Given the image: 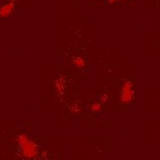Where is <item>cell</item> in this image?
Here are the masks:
<instances>
[{
  "mask_svg": "<svg viewBox=\"0 0 160 160\" xmlns=\"http://www.w3.org/2000/svg\"><path fill=\"white\" fill-rule=\"evenodd\" d=\"M100 109V106L98 105V104H94L93 106H92V110L93 111H98V110H99Z\"/></svg>",
  "mask_w": 160,
  "mask_h": 160,
  "instance_id": "cell-5",
  "label": "cell"
},
{
  "mask_svg": "<svg viewBox=\"0 0 160 160\" xmlns=\"http://www.w3.org/2000/svg\"><path fill=\"white\" fill-rule=\"evenodd\" d=\"M75 64L78 66V67H82L84 65V60L80 58H78L75 59Z\"/></svg>",
  "mask_w": 160,
  "mask_h": 160,
  "instance_id": "cell-4",
  "label": "cell"
},
{
  "mask_svg": "<svg viewBox=\"0 0 160 160\" xmlns=\"http://www.w3.org/2000/svg\"><path fill=\"white\" fill-rule=\"evenodd\" d=\"M132 98V91H131V85L129 83L124 84L122 92V100L123 102H128Z\"/></svg>",
  "mask_w": 160,
  "mask_h": 160,
  "instance_id": "cell-2",
  "label": "cell"
},
{
  "mask_svg": "<svg viewBox=\"0 0 160 160\" xmlns=\"http://www.w3.org/2000/svg\"><path fill=\"white\" fill-rule=\"evenodd\" d=\"M12 7H13V6H12L11 4H8V5L4 6L3 7L0 8V15H1L2 17H6V16H7V15L11 12Z\"/></svg>",
  "mask_w": 160,
  "mask_h": 160,
  "instance_id": "cell-3",
  "label": "cell"
},
{
  "mask_svg": "<svg viewBox=\"0 0 160 160\" xmlns=\"http://www.w3.org/2000/svg\"><path fill=\"white\" fill-rule=\"evenodd\" d=\"M18 143L21 146L23 155L26 158H34L37 153L35 145L25 135H20L18 137Z\"/></svg>",
  "mask_w": 160,
  "mask_h": 160,
  "instance_id": "cell-1",
  "label": "cell"
}]
</instances>
